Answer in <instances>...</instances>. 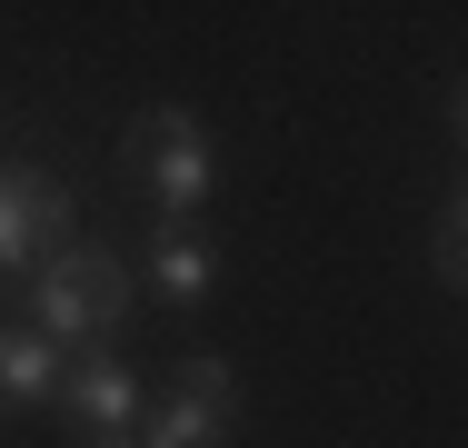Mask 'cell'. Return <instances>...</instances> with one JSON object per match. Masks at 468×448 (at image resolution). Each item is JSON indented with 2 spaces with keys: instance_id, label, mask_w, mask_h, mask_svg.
<instances>
[{
  "instance_id": "6",
  "label": "cell",
  "mask_w": 468,
  "mask_h": 448,
  "mask_svg": "<svg viewBox=\"0 0 468 448\" xmlns=\"http://www.w3.org/2000/svg\"><path fill=\"white\" fill-rule=\"evenodd\" d=\"M229 439V409H209V399H160V419L140 429V448H219Z\"/></svg>"
},
{
  "instance_id": "1",
  "label": "cell",
  "mask_w": 468,
  "mask_h": 448,
  "mask_svg": "<svg viewBox=\"0 0 468 448\" xmlns=\"http://www.w3.org/2000/svg\"><path fill=\"white\" fill-rule=\"evenodd\" d=\"M130 309V269L110 260L100 240H70L60 260L40 269V339H110Z\"/></svg>"
},
{
  "instance_id": "10",
  "label": "cell",
  "mask_w": 468,
  "mask_h": 448,
  "mask_svg": "<svg viewBox=\"0 0 468 448\" xmlns=\"http://www.w3.org/2000/svg\"><path fill=\"white\" fill-rule=\"evenodd\" d=\"M459 140H468V80H459Z\"/></svg>"
},
{
  "instance_id": "2",
  "label": "cell",
  "mask_w": 468,
  "mask_h": 448,
  "mask_svg": "<svg viewBox=\"0 0 468 448\" xmlns=\"http://www.w3.org/2000/svg\"><path fill=\"white\" fill-rule=\"evenodd\" d=\"M130 150H140V189L160 199V219H189V209L209 199V140H199L189 110H150V120L130 130Z\"/></svg>"
},
{
  "instance_id": "7",
  "label": "cell",
  "mask_w": 468,
  "mask_h": 448,
  "mask_svg": "<svg viewBox=\"0 0 468 448\" xmlns=\"http://www.w3.org/2000/svg\"><path fill=\"white\" fill-rule=\"evenodd\" d=\"M150 279H160V299H199L209 289V240L199 229H160L150 240Z\"/></svg>"
},
{
  "instance_id": "5",
  "label": "cell",
  "mask_w": 468,
  "mask_h": 448,
  "mask_svg": "<svg viewBox=\"0 0 468 448\" xmlns=\"http://www.w3.org/2000/svg\"><path fill=\"white\" fill-rule=\"evenodd\" d=\"M50 389H60V339L0 329V399H50Z\"/></svg>"
},
{
  "instance_id": "9",
  "label": "cell",
  "mask_w": 468,
  "mask_h": 448,
  "mask_svg": "<svg viewBox=\"0 0 468 448\" xmlns=\"http://www.w3.org/2000/svg\"><path fill=\"white\" fill-rule=\"evenodd\" d=\"M439 269H449V289H468V199H459V219H449V240H439Z\"/></svg>"
},
{
  "instance_id": "11",
  "label": "cell",
  "mask_w": 468,
  "mask_h": 448,
  "mask_svg": "<svg viewBox=\"0 0 468 448\" xmlns=\"http://www.w3.org/2000/svg\"><path fill=\"white\" fill-rule=\"evenodd\" d=\"M100 448H140V439H100Z\"/></svg>"
},
{
  "instance_id": "8",
  "label": "cell",
  "mask_w": 468,
  "mask_h": 448,
  "mask_svg": "<svg viewBox=\"0 0 468 448\" xmlns=\"http://www.w3.org/2000/svg\"><path fill=\"white\" fill-rule=\"evenodd\" d=\"M180 389H189V399H209V409H229V419H239V368H229V358H189V368H180Z\"/></svg>"
},
{
  "instance_id": "4",
  "label": "cell",
  "mask_w": 468,
  "mask_h": 448,
  "mask_svg": "<svg viewBox=\"0 0 468 448\" xmlns=\"http://www.w3.org/2000/svg\"><path fill=\"white\" fill-rule=\"evenodd\" d=\"M60 399H70V419H80L90 439H130V429H140V379H130L120 358H80V368L60 379Z\"/></svg>"
},
{
  "instance_id": "3",
  "label": "cell",
  "mask_w": 468,
  "mask_h": 448,
  "mask_svg": "<svg viewBox=\"0 0 468 448\" xmlns=\"http://www.w3.org/2000/svg\"><path fill=\"white\" fill-rule=\"evenodd\" d=\"M60 229H70L60 179L30 170V160H10V170H0V269H30V260H40V240H60Z\"/></svg>"
}]
</instances>
